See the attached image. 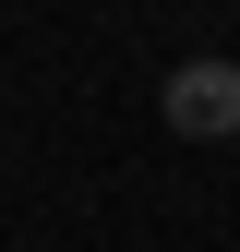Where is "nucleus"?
Here are the masks:
<instances>
[{"label": "nucleus", "mask_w": 240, "mask_h": 252, "mask_svg": "<svg viewBox=\"0 0 240 252\" xmlns=\"http://www.w3.org/2000/svg\"><path fill=\"white\" fill-rule=\"evenodd\" d=\"M168 132L180 144H228L240 132V72L228 60H180L168 72Z\"/></svg>", "instance_id": "1"}]
</instances>
